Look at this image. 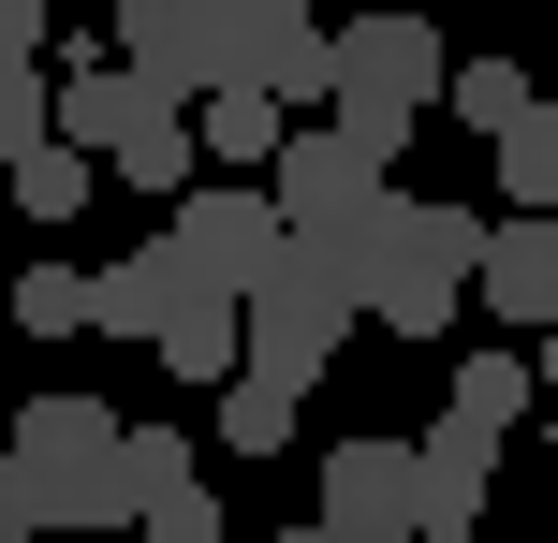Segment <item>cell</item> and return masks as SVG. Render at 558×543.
Segmentation results:
<instances>
[{
	"label": "cell",
	"instance_id": "19",
	"mask_svg": "<svg viewBox=\"0 0 558 543\" xmlns=\"http://www.w3.org/2000/svg\"><path fill=\"white\" fill-rule=\"evenodd\" d=\"M88 176H104V162H74V147H29V162H15V221H74Z\"/></svg>",
	"mask_w": 558,
	"mask_h": 543
},
{
	"label": "cell",
	"instance_id": "26",
	"mask_svg": "<svg viewBox=\"0 0 558 543\" xmlns=\"http://www.w3.org/2000/svg\"><path fill=\"white\" fill-rule=\"evenodd\" d=\"M426 543H471V529H426Z\"/></svg>",
	"mask_w": 558,
	"mask_h": 543
},
{
	"label": "cell",
	"instance_id": "21",
	"mask_svg": "<svg viewBox=\"0 0 558 543\" xmlns=\"http://www.w3.org/2000/svg\"><path fill=\"white\" fill-rule=\"evenodd\" d=\"M29 147H59V88L45 74H0V176H15Z\"/></svg>",
	"mask_w": 558,
	"mask_h": 543
},
{
	"label": "cell",
	"instance_id": "5",
	"mask_svg": "<svg viewBox=\"0 0 558 543\" xmlns=\"http://www.w3.org/2000/svg\"><path fill=\"white\" fill-rule=\"evenodd\" d=\"M324 529L338 543H426L441 529V470H426V441H338L324 456Z\"/></svg>",
	"mask_w": 558,
	"mask_h": 543
},
{
	"label": "cell",
	"instance_id": "3",
	"mask_svg": "<svg viewBox=\"0 0 558 543\" xmlns=\"http://www.w3.org/2000/svg\"><path fill=\"white\" fill-rule=\"evenodd\" d=\"M308 264H338V294H353V309H383V338H441V323L485 294V221H471V206L397 192L353 250H308Z\"/></svg>",
	"mask_w": 558,
	"mask_h": 543
},
{
	"label": "cell",
	"instance_id": "12",
	"mask_svg": "<svg viewBox=\"0 0 558 543\" xmlns=\"http://www.w3.org/2000/svg\"><path fill=\"white\" fill-rule=\"evenodd\" d=\"M485 309L500 338H558V221H485Z\"/></svg>",
	"mask_w": 558,
	"mask_h": 543
},
{
	"label": "cell",
	"instance_id": "14",
	"mask_svg": "<svg viewBox=\"0 0 558 543\" xmlns=\"http://www.w3.org/2000/svg\"><path fill=\"white\" fill-rule=\"evenodd\" d=\"M500 192H514V221H558V103H530L500 133Z\"/></svg>",
	"mask_w": 558,
	"mask_h": 543
},
{
	"label": "cell",
	"instance_id": "11",
	"mask_svg": "<svg viewBox=\"0 0 558 543\" xmlns=\"http://www.w3.org/2000/svg\"><path fill=\"white\" fill-rule=\"evenodd\" d=\"M147 118H192V103H162V88L147 74H118V59H88L74 88H59V147H74V162H133V133Z\"/></svg>",
	"mask_w": 558,
	"mask_h": 543
},
{
	"label": "cell",
	"instance_id": "15",
	"mask_svg": "<svg viewBox=\"0 0 558 543\" xmlns=\"http://www.w3.org/2000/svg\"><path fill=\"white\" fill-rule=\"evenodd\" d=\"M192 162H206V133H192V118H147V133H133V162H118V176H133L147 206H192V192H206Z\"/></svg>",
	"mask_w": 558,
	"mask_h": 543
},
{
	"label": "cell",
	"instance_id": "9",
	"mask_svg": "<svg viewBox=\"0 0 558 543\" xmlns=\"http://www.w3.org/2000/svg\"><path fill=\"white\" fill-rule=\"evenodd\" d=\"M530 397H544L530 353H456V397H441V427H426V456L441 470H500V441L530 427Z\"/></svg>",
	"mask_w": 558,
	"mask_h": 543
},
{
	"label": "cell",
	"instance_id": "25",
	"mask_svg": "<svg viewBox=\"0 0 558 543\" xmlns=\"http://www.w3.org/2000/svg\"><path fill=\"white\" fill-rule=\"evenodd\" d=\"M265 543H338V529H324V515H308V529H265Z\"/></svg>",
	"mask_w": 558,
	"mask_h": 543
},
{
	"label": "cell",
	"instance_id": "24",
	"mask_svg": "<svg viewBox=\"0 0 558 543\" xmlns=\"http://www.w3.org/2000/svg\"><path fill=\"white\" fill-rule=\"evenodd\" d=\"M530 368H544V397H558V338H530Z\"/></svg>",
	"mask_w": 558,
	"mask_h": 543
},
{
	"label": "cell",
	"instance_id": "23",
	"mask_svg": "<svg viewBox=\"0 0 558 543\" xmlns=\"http://www.w3.org/2000/svg\"><path fill=\"white\" fill-rule=\"evenodd\" d=\"M147 485H192V441H177V427H133V499Z\"/></svg>",
	"mask_w": 558,
	"mask_h": 543
},
{
	"label": "cell",
	"instance_id": "7",
	"mask_svg": "<svg viewBox=\"0 0 558 543\" xmlns=\"http://www.w3.org/2000/svg\"><path fill=\"white\" fill-rule=\"evenodd\" d=\"M265 192H279V221H294V250H353V235L397 206V192H383V162H367V147L338 133V118L279 147V176H265Z\"/></svg>",
	"mask_w": 558,
	"mask_h": 543
},
{
	"label": "cell",
	"instance_id": "22",
	"mask_svg": "<svg viewBox=\"0 0 558 543\" xmlns=\"http://www.w3.org/2000/svg\"><path fill=\"white\" fill-rule=\"evenodd\" d=\"M45 29H59V0H0V74H45Z\"/></svg>",
	"mask_w": 558,
	"mask_h": 543
},
{
	"label": "cell",
	"instance_id": "17",
	"mask_svg": "<svg viewBox=\"0 0 558 543\" xmlns=\"http://www.w3.org/2000/svg\"><path fill=\"white\" fill-rule=\"evenodd\" d=\"M530 103H544V88L514 74V59H456V118H471L485 147H500V133H514V118H530Z\"/></svg>",
	"mask_w": 558,
	"mask_h": 543
},
{
	"label": "cell",
	"instance_id": "1",
	"mask_svg": "<svg viewBox=\"0 0 558 543\" xmlns=\"http://www.w3.org/2000/svg\"><path fill=\"white\" fill-rule=\"evenodd\" d=\"M88 338L162 353L177 382H251V294H221L162 221H147L118 264H88Z\"/></svg>",
	"mask_w": 558,
	"mask_h": 543
},
{
	"label": "cell",
	"instance_id": "6",
	"mask_svg": "<svg viewBox=\"0 0 558 543\" xmlns=\"http://www.w3.org/2000/svg\"><path fill=\"white\" fill-rule=\"evenodd\" d=\"M353 323H367V309L338 294V264H308V250H294V264L251 294V382H294V397H308V382L353 353Z\"/></svg>",
	"mask_w": 558,
	"mask_h": 543
},
{
	"label": "cell",
	"instance_id": "16",
	"mask_svg": "<svg viewBox=\"0 0 558 543\" xmlns=\"http://www.w3.org/2000/svg\"><path fill=\"white\" fill-rule=\"evenodd\" d=\"M294 382H221V456H279V441H294Z\"/></svg>",
	"mask_w": 558,
	"mask_h": 543
},
{
	"label": "cell",
	"instance_id": "13",
	"mask_svg": "<svg viewBox=\"0 0 558 543\" xmlns=\"http://www.w3.org/2000/svg\"><path fill=\"white\" fill-rule=\"evenodd\" d=\"M192 133H206V162H221V176H279L294 118H279L265 88H206V103H192Z\"/></svg>",
	"mask_w": 558,
	"mask_h": 543
},
{
	"label": "cell",
	"instance_id": "8",
	"mask_svg": "<svg viewBox=\"0 0 558 543\" xmlns=\"http://www.w3.org/2000/svg\"><path fill=\"white\" fill-rule=\"evenodd\" d=\"M162 235H177V250H192L221 294H265L279 264H294V221H279V192H265V176H206V192L177 206Z\"/></svg>",
	"mask_w": 558,
	"mask_h": 543
},
{
	"label": "cell",
	"instance_id": "27",
	"mask_svg": "<svg viewBox=\"0 0 558 543\" xmlns=\"http://www.w3.org/2000/svg\"><path fill=\"white\" fill-rule=\"evenodd\" d=\"M0 543H29V529H0Z\"/></svg>",
	"mask_w": 558,
	"mask_h": 543
},
{
	"label": "cell",
	"instance_id": "20",
	"mask_svg": "<svg viewBox=\"0 0 558 543\" xmlns=\"http://www.w3.org/2000/svg\"><path fill=\"white\" fill-rule=\"evenodd\" d=\"M133 543H221V499H206V470H192V485H147V499H133Z\"/></svg>",
	"mask_w": 558,
	"mask_h": 543
},
{
	"label": "cell",
	"instance_id": "4",
	"mask_svg": "<svg viewBox=\"0 0 558 543\" xmlns=\"http://www.w3.org/2000/svg\"><path fill=\"white\" fill-rule=\"evenodd\" d=\"M441 103H456V45L426 15H353L338 29V133H353L367 162H397Z\"/></svg>",
	"mask_w": 558,
	"mask_h": 543
},
{
	"label": "cell",
	"instance_id": "18",
	"mask_svg": "<svg viewBox=\"0 0 558 543\" xmlns=\"http://www.w3.org/2000/svg\"><path fill=\"white\" fill-rule=\"evenodd\" d=\"M15 323L29 338H88V264H15Z\"/></svg>",
	"mask_w": 558,
	"mask_h": 543
},
{
	"label": "cell",
	"instance_id": "2",
	"mask_svg": "<svg viewBox=\"0 0 558 543\" xmlns=\"http://www.w3.org/2000/svg\"><path fill=\"white\" fill-rule=\"evenodd\" d=\"M0 529L59 543V529H133V427L104 397H29L0 441Z\"/></svg>",
	"mask_w": 558,
	"mask_h": 543
},
{
	"label": "cell",
	"instance_id": "10",
	"mask_svg": "<svg viewBox=\"0 0 558 543\" xmlns=\"http://www.w3.org/2000/svg\"><path fill=\"white\" fill-rule=\"evenodd\" d=\"M118 74H147L162 103H206V88H221L206 0H118Z\"/></svg>",
	"mask_w": 558,
	"mask_h": 543
}]
</instances>
